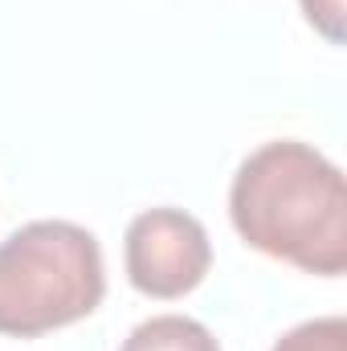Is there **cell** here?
I'll list each match as a JSON object with an SVG mask.
<instances>
[{"label":"cell","instance_id":"6da1fadb","mask_svg":"<svg viewBox=\"0 0 347 351\" xmlns=\"http://www.w3.org/2000/svg\"><path fill=\"white\" fill-rule=\"evenodd\" d=\"M229 217L265 258L319 278L347 269V184L311 143H261L229 184Z\"/></svg>","mask_w":347,"mask_h":351},{"label":"cell","instance_id":"7a4b0ae2","mask_svg":"<svg viewBox=\"0 0 347 351\" xmlns=\"http://www.w3.org/2000/svg\"><path fill=\"white\" fill-rule=\"evenodd\" d=\"M98 237L74 221H29L0 241V335L37 339L98 311Z\"/></svg>","mask_w":347,"mask_h":351},{"label":"cell","instance_id":"3957f363","mask_svg":"<svg viewBox=\"0 0 347 351\" xmlns=\"http://www.w3.org/2000/svg\"><path fill=\"white\" fill-rule=\"evenodd\" d=\"M123 262L127 278L139 294L147 298H184L192 294L208 265H213V245L204 225L184 213V208H147L127 225V241H123Z\"/></svg>","mask_w":347,"mask_h":351},{"label":"cell","instance_id":"277c9868","mask_svg":"<svg viewBox=\"0 0 347 351\" xmlns=\"http://www.w3.org/2000/svg\"><path fill=\"white\" fill-rule=\"evenodd\" d=\"M119 351H221L213 331L188 315H156L143 319Z\"/></svg>","mask_w":347,"mask_h":351},{"label":"cell","instance_id":"5b68a950","mask_svg":"<svg viewBox=\"0 0 347 351\" xmlns=\"http://www.w3.org/2000/svg\"><path fill=\"white\" fill-rule=\"evenodd\" d=\"M270 351H347V319L327 315L290 327Z\"/></svg>","mask_w":347,"mask_h":351},{"label":"cell","instance_id":"8992f818","mask_svg":"<svg viewBox=\"0 0 347 351\" xmlns=\"http://www.w3.org/2000/svg\"><path fill=\"white\" fill-rule=\"evenodd\" d=\"M311 29H319L331 45H344V0H298Z\"/></svg>","mask_w":347,"mask_h":351}]
</instances>
